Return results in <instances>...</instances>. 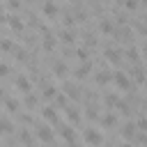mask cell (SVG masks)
Masks as SVG:
<instances>
[{
    "label": "cell",
    "mask_w": 147,
    "mask_h": 147,
    "mask_svg": "<svg viewBox=\"0 0 147 147\" xmlns=\"http://www.w3.org/2000/svg\"><path fill=\"white\" fill-rule=\"evenodd\" d=\"M83 140H85V145H90V147H101V142H103V136H101V131L99 129H85V133H83Z\"/></svg>",
    "instance_id": "cell-1"
},
{
    "label": "cell",
    "mask_w": 147,
    "mask_h": 147,
    "mask_svg": "<svg viewBox=\"0 0 147 147\" xmlns=\"http://www.w3.org/2000/svg\"><path fill=\"white\" fill-rule=\"evenodd\" d=\"M113 83H115L117 90H129L131 87V78L124 71H113Z\"/></svg>",
    "instance_id": "cell-2"
},
{
    "label": "cell",
    "mask_w": 147,
    "mask_h": 147,
    "mask_svg": "<svg viewBox=\"0 0 147 147\" xmlns=\"http://www.w3.org/2000/svg\"><path fill=\"white\" fill-rule=\"evenodd\" d=\"M14 87H16L18 92H23V94H30L32 83H30V78H28L25 74H18V76H16V80H14Z\"/></svg>",
    "instance_id": "cell-3"
},
{
    "label": "cell",
    "mask_w": 147,
    "mask_h": 147,
    "mask_svg": "<svg viewBox=\"0 0 147 147\" xmlns=\"http://www.w3.org/2000/svg\"><path fill=\"white\" fill-rule=\"evenodd\" d=\"M119 133H122V138L124 140H133L136 136H138V126H136V122H124L122 124V129H119Z\"/></svg>",
    "instance_id": "cell-4"
},
{
    "label": "cell",
    "mask_w": 147,
    "mask_h": 147,
    "mask_svg": "<svg viewBox=\"0 0 147 147\" xmlns=\"http://www.w3.org/2000/svg\"><path fill=\"white\" fill-rule=\"evenodd\" d=\"M57 11H60V9H57L55 0H44V2H41V14H44L46 18H51V21H53V18L57 16Z\"/></svg>",
    "instance_id": "cell-5"
},
{
    "label": "cell",
    "mask_w": 147,
    "mask_h": 147,
    "mask_svg": "<svg viewBox=\"0 0 147 147\" xmlns=\"http://www.w3.org/2000/svg\"><path fill=\"white\" fill-rule=\"evenodd\" d=\"M90 71H92V62H83L80 67L74 69V78H76V80H85V78L90 76Z\"/></svg>",
    "instance_id": "cell-6"
},
{
    "label": "cell",
    "mask_w": 147,
    "mask_h": 147,
    "mask_svg": "<svg viewBox=\"0 0 147 147\" xmlns=\"http://www.w3.org/2000/svg\"><path fill=\"white\" fill-rule=\"evenodd\" d=\"M37 138H39L44 145H51L55 136H53V131H51L48 126H37Z\"/></svg>",
    "instance_id": "cell-7"
},
{
    "label": "cell",
    "mask_w": 147,
    "mask_h": 147,
    "mask_svg": "<svg viewBox=\"0 0 147 147\" xmlns=\"http://www.w3.org/2000/svg\"><path fill=\"white\" fill-rule=\"evenodd\" d=\"M113 30H115V23L110 21V16L99 18V32H101V34H110Z\"/></svg>",
    "instance_id": "cell-8"
},
{
    "label": "cell",
    "mask_w": 147,
    "mask_h": 147,
    "mask_svg": "<svg viewBox=\"0 0 147 147\" xmlns=\"http://www.w3.org/2000/svg\"><path fill=\"white\" fill-rule=\"evenodd\" d=\"M41 48H44L46 53L55 51V34H53V32H46V34L41 37Z\"/></svg>",
    "instance_id": "cell-9"
},
{
    "label": "cell",
    "mask_w": 147,
    "mask_h": 147,
    "mask_svg": "<svg viewBox=\"0 0 147 147\" xmlns=\"http://www.w3.org/2000/svg\"><path fill=\"white\" fill-rule=\"evenodd\" d=\"M103 57H106L110 64H119V62H122V57H119V48H115V46H113V48H106V51H103Z\"/></svg>",
    "instance_id": "cell-10"
},
{
    "label": "cell",
    "mask_w": 147,
    "mask_h": 147,
    "mask_svg": "<svg viewBox=\"0 0 147 147\" xmlns=\"http://www.w3.org/2000/svg\"><path fill=\"white\" fill-rule=\"evenodd\" d=\"M67 74H69V67H67L62 60L53 62V76H55V78H67Z\"/></svg>",
    "instance_id": "cell-11"
},
{
    "label": "cell",
    "mask_w": 147,
    "mask_h": 147,
    "mask_svg": "<svg viewBox=\"0 0 147 147\" xmlns=\"http://www.w3.org/2000/svg\"><path fill=\"white\" fill-rule=\"evenodd\" d=\"M99 122H101V126L113 129V126H117V115L108 110V113H103V115H101V119H99Z\"/></svg>",
    "instance_id": "cell-12"
},
{
    "label": "cell",
    "mask_w": 147,
    "mask_h": 147,
    "mask_svg": "<svg viewBox=\"0 0 147 147\" xmlns=\"http://www.w3.org/2000/svg\"><path fill=\"white\" fill-rule=\"evenodd\" d=\"M62 90H64V94H67L69 99H74V101H78V99H80V90H78L74 83H64V85H62Z\"/></svg>",
    "instance_id": "cell-13"
},
{
    "label": "cell",
    "mask_w": 147,
    "mask_h": 147,
    "mask_svg": "<svg viewBox=\"0 0 147 147\" xmlns=\"http://www.w3.org/2000/svg\"><path fill=\"white\" fill-rule=\"evenodd\" d=\"M41 115H44V119L46 122H57V108L55 106H46V108H41Z\"/></svg>",
    "instance_id": "cell-14"
},
{
    "label": "cell",
    "mask_w": 147,
    "mask_h": 147,
    "mask_svg": "<svg viewBox=\"0 0 147 147\" xmlns=\"http://www.w3.org/2000/svg\"><path fill=\"white\" fill-rule=\"evenodd\" d=\"M60 136H62L67 142H74V140H76V129L69 126V124H64V126H60Z\"/></svg>",
    "instance_id": "cell-15"
},
{
    "label": "cell",
    "mask_w": 147,
    "mask_h": 147,
    "mask_svg": "<svg viewBox=\"0 0 147 147\" xmlns=\"http://www.w3.org/2000/svg\"><path fill=\"white\" fill-rule=\"evenodd\" d=\"M7 25H9L14 32H21V30H23V21H21L16 14H9V16H7Z\"/></svg>",
    "instance_id": "cell-16"
},
{
    "label": "cell",
    "mask_w": 147,
    "mask_h": 147,
    "mask_svg": "<svg viewBox=\"0 0 147 147\" xmlns=\"http://www.w3.org/2000/svg\"><path fill=\"white\" fill-rule=\"evenodd\" d=\"M60 39H62L64 44H74V41H76V30H74V28H64V30H60Z\"/></svg>",
    "instance_id": "cell-17"
},
{
    "label": "cell",
    "mask_w": 147,
    "mask_h": 147,
    "mask_svg": "<svg viewBox=\"0 0 147 147\" xmlns=\"http://www.w3.org/2000/svg\"><path fill=\"white\" fill-rule=\"evenodd\" d=\"M122 99L117 96V94H103V106L108 108V110H113V108H117V103H119Z\"/></svg>",
    "instance_id": "cell-18"
},
{
    "label": "cell",
    "mask_w": 147,
    "mask_h": 147,
    "mask_svg": "<svg viewBox=\"0 0 147 147\" xmlns=\"http://www.w3.org/2000/svg\"><path fill=\"white\" fill-rule=\"evenodd\" d=\"M64 115H67V119L74 122V124L80 122V113H78V108H74V106H67V108H64Z\"/></svg>",
    "instance_id": "cell-19"
},
{
    "label": "cell",
    "mask_w": 147,
    "mask_h": 147,
    "mask_svg": "<svg viewBox=\"0 0 147 147\" xmlns=\"http://www.w3.org/2000/svg\"><path fill=\"white\" fill-rule=\"evenodd\" d=\"M113 80V74H108V71H96L94 74V83L96 85H106V83H110Z\"/></svg>",
    "instance_id": "cell-20"
},
{
    "label": "cell",
    "mask_w": 147,
    "mask_h": 147,
    "mask_svg": "<svg viewBox=\"0 0 147 147\" xmlns=\"http://www.w3.org/2000/svg\"><path fill=\"white\" fill-rule=\"evenodd\" d=\"M57 94H60V90H57L55 85H46V87H44V92H41V96H44L46 101H51V99H55Z\"/></svg>",
    "instance_id": "cell-21"
},
{
    "label": "cell",
    "mask_w": 147,
    "mask_h": 147,
    "mask_svg": "<svg viewBox=\"0 0 147 147\" xmlns=\"http://www.w3.org/2000/svg\"><path fill=\"white\" fill-rule=\"evenodd\" d=\"M124 53H126V57H129V62H133V64H138V60H140V57H138V55H140V51H138L136 46H126V51H124Z\"/></svg>",
    "instance_id": "cell-22"
},
{
    "label": "cell",
    "mask_w": 147,
    "mask_h": 147,
    "mask_svg": "<svg viewBox=\"0 0 147 147\" xmlns=\"http://www.w3.org/2000/svg\"><path fill=\"white\" fill-rule=\"evenodd\" d=\"M85 117H87V119H92V122H94V119H101V115H99V108L90 103V106L85 108Z\"/></svg>",
    "instance_id": "cell-23"
},
{
    "label": "cell",
    "mask_w": 147,
    "mask_h": 147,
    "mask_svg": "<svg viewBox=\"0 0 147 147\" xmlns=\"http://www.w3.org/2000/svg\"><path fill=\"white\" fill-rule=\"evenodd\" d=\"M11 129H14V126H11V122H9L7 117H0V136H9V133H11Z\"/></svg>",
    "instance_id": "cell-24"
},
{
    "label": "cell",
    "mask_w": 147,
    "mask_h": 147,
    "mask_svg": "<svg viewBox=\"0 0 147 147\" xmlns=\"http://www.w3.org/2000/svg\"><path fill=\"white\" fill-rule=\"evenodd\" d=\"M5 108H7L9 113H18V108H21V103H18L16 99H11V96H7V99H5Z\"/></svg>",
    "instance_id": "cell-25"
},
{
    "label": "cell",
    "mask_w": 147,
    "mask_h": 147,
    "mask_svg": "<svg viewBox=\"0 0 147 147\" xmlns=\"http://www.w3.org/2000/svg\"><path fill=\"white\" fill-rule=\"evenodd\" d=\"M53 101H55V108H62V110L69 106V101H67V94H64V92H60V94H57Z\"/></svg>",
    "instance_id": "cell-26"
},
{
    "label": "cell",
    "mask_w": 147,
    "mask_h": 147,
    "mask_svg": "<svg viewBox=\"0 0 147 147\" xmlns=\"http://www.w3.org/2000/svg\"><path fill=\"white\" fill-rule=\"evenodd\" d=\"M18 140H21L23 145H32V133H30L28 129H21V131H18Z\"/></svg>",
    "instance_id": "cell-27"
},
{
    "label": "cell",
    "mask_w": 147,
    "mask_h": 147,
    "mask_svg": "<svg viewBox=\"0 0 147 147\" xmlns=\"http://www.w3.org/2000/svg\"><path fill=\"white\" fill-rule=\"evenodd\" d=\"M11 53H14V57H16V60H21V62H23V60H25V55H28V51H25L23 46H14V51H11Z\"/></svg>",
    "instance_id": "cell-28"
},
{
    "label": "cell",
    "mask_w": 147,
    "mask_h": 147,
    "mask_svg": "<svg viewBox=\"0 0 147 147\" xmlns=\"http://www.w3.org/2000/svg\"><path fill=\"white\" fill-rule=\"evenodd\" d=\"M131 76H133V80H138V83H145V80H147V78L142 76V69H140L138 64L133 67V71H131Z\"/></svg>",
    "instance_id": "cell-29"
},
{
    "label": "cell",
    "mask_w": 147,
    "mask_h": 147,
    "mask_svg": "<svg viewBox=\"0 0 147 147\" xmlns=\"http://www.w3.org/2000/svg\"><path fill=\"white\" fill-rule=\"evenodd\" d=\"M76 57L80 60V62H90L87 57H90V51L87 48H76Z\"/></svg>",
    "instance_id": "cell-30"
},
{
    "label": "cell",
    "mask_w": 147,
    "mask_h": 147,
    "mask_svg": "<svg viewBox=\"0 0 147 147\" xmlns=\"http://www.w3.org/2000/svg\"><path fill=\"white\" fill-rule=\"evenodd\" d=\"M122 5H124V9H129V11H136L138 9V0H122Z\"/></svg>",
    "instance_id": "cell-31"
},
{
    "label": "cell",
    "mask_w": 147,
    "mask_h": 147,
    "mask_svg": "<svg viewBox=\"0 0 147 147\" xmlns=\"http://www.w3.org/2000/svg\"><path fill=\"white\" fill-rule=\"evenodd\" d=\"M133 30L140 32V34H147V25H145L142 21H133Z\"/></svg>",
    "instance_id": "cell-32"
},
{
    "label": "cell",
    "mask_w": 147,
    "mask_h": 147,
    "mask_svg": "<svg viewBox=\"0 0 147 147\" xmlns=\"http://www.w3.org/2000/svg\"><path fill=\"white\" fill-rule=\"evenodd\" d=\"M136 126H138V131H145V133H147V115H142V117H138V122H136Z\"/></svg>",
    "instance_id": "cell-33"
},
{
    "label": "cell",
    "mask_w": 147,
    "mask_h": 147,
    "mask_svg": "<svg viewBox=\"0 0 147 147\" xmlns=\"http://www.w3.org/2000/svg\"><path fill=\"white\" fill-rule=\"evenodd\" d=\"M25 106H28V108H34V106H37V96H34L32 92L25 94Z\"/></svg>",
    "instance_id": "cell-34"
},
{
    "label": "cell",
    "mask_w": 147,
    "mask_h": 147,
    "mask_svg": "<svg viewBox=\"0 0 147 147\" xmlns=\"http://www.w3.org/2000/svg\"><path fill=\"white\" fill-rule=\"evenodd\" d=\"M0 51H5V53L7 51H14V44L9 39H0Z\"/></svg>",
    "instance_id": "cell-35"
},
{
    "label": "cell",
    "mask_w": 147,
    "mask_h": 147,
    "mask_svg": "<svg viewBox=\"0 0 147 147\" xmlns=\"http://www.w3.org/2000/svg\"><path fill=\"white\" fill-rule=\"evenodd\" d=\"M7 7L9 9H18L21 7V0H7Z\"/></svg>",
    "instance_id": "cell-36"
},
{
    "label": "cell",
    "mask_w": 147,
    "mask_h": 147,
    "mask_svg": "<svg viewBox=\"0 0 147 147\" xmlns=\"http://www.w3.org/2000/svg\"><path fill=\"white\" fill-rule=\"evenodd\" d=\"M7 74H9V67H7L5 62H0V78H5Z\"/></svg>",
    "instance_id": "cell-37"
},
{
    "label": "cell",
    "mask_w": 147,
    "mask_h": 147,
    "mask_svg": "<svg viewBox=\"0 0 147 147\" xmlns=\"http://www.w3.org/2000/svg\"><path fill=\"white\" fill-rule=\"evenodd\" d=\"M21 122H23V124H32V117H30L28 113H23V115H21Z\"/></svg>",
    "instance_id": "cell-38"
},
{
    "label": "cell",
    "mask_w": 147,
    "mask_h": 147,
    "mask_svg": "<svg viewBox=\"0 0 147 147\" xmlns=\"http://www.w3.org/2000/svg\"><path fill=\"white\" fill-rule=\"evenodd\" d=\"M140 53H142V57H147V41L142 44V51H140Z\"/></svg>",
    "instance_id": "cell-39"
},
{
    "label": "cell",
    "mask_w": 147,
    "mask_h": 147,
    "mask_svg": "<svg viewBox=\"0 0 147 147\" xmlns=\"http://www.w3.org/2000/svg\"><path fill=\"white\" fill-rule=\"evenodd\" d=\"M119 147H133V145H131V142H129V140H124V142H122V145H119Z\"/></svg>",
    "instance_id": "cell-40"
},
{
    "label": "cell",
    "mask_w": 147,
    "mask_h": 147,
    "mask_svg": "<svg viewBox=\"0 0 147 147\" xmlns=\"http://www.w3.org/2000/svg\"><path fill=\"white\" fill-rule=\"evenodd\" d=\"M0 23H7V16H5L2 11H0Z\"/></svg>",
    "instance_id": "cell-41"
},
{
    "label": "cell",
    "mask_w": 147,
    "mask_h": 147,
    "mask_svg": "<svg viewBox=\"0 0 147 147\" xmlns=\"http://www.w3.org/2000/svg\"><path fill=\"white\" fill-rule=\"evenodd\" d=\"M67 147H78V145H76V140H74V142H67Z\"/></svg>",
    "instance_id": "cell-42"
},
{
    "label": "cell",
    "mask_w": 147,
    "mask_h": 147,
    "mask_svg": "<svg viewBox=\"0 0 147 147\" xmlns=\"http://www.w3.org/2000/svg\"><path fill=\"white\" fill-rule=\"evenodd\" d=\"M145 115H147V101H145Z\"/></svg>",
    "instance_id": "cell-43"
},
{
    "label": "cell",
    "mask_w": 147,
    "mask_h": 147,
    "mask_svg": "<svg viewBox=\"0 0 147 147\" xmlns=\"http://www.w3.org/2000/svg\"><path fill=\"white\" fill-rule=\"evenodd\" d=\"M2 96H5V94H2V87H0V99H2Z\"/></svg>",
    "instance_id": "cell-44"
},
{
    "label": "cell",
    "mask_w": 147,
    "mask_h": 147,
    "mask_svg": "<svg viewBox=\"0 0 147 147\" xmlns=\"http://www.w3.org/2000/svg\"><path fill=\"white\" fill-rule=\"evenodd\" d=\"M142 5H145V7H147V0H142Z\"/></svg>",
    "instance_id": "cell-45"
},
{
    "label": "cell",
    "mask_w": 147,
    "mask_h": 147,
    "mask_svg": "<svg viewBox=\"0 0 147 147\" xmlns=\"http://www.w3.org/2000/svg\"><path fill=\"white\" fill-rule=\"evenodd\" d=\"M25 147H34V145H25Z\"/></svg>",
    "instance_id": "cell-46"
},
{
    "label": "cell",
    "mask_w": 147,
    "mask_h": 147,
    "mask_svg": "<svg viewBox=\"0 0 147 147\" xmlns=\"http://www.w3.org/2000/svg\"><path fill=\"white\" fill-rule=\"evenodd\" d=\"M71 2H80V0H71Z\"/></svg>",
    "instance_id": "cell-47"
},
{
    "label": "cell",
    "mask_w": 147,
    "mask_h": 147,
    "mask_svg": "<svg viewBox=\"0 0 147 147\" xmlns=\"http://www.w3.org/2000/svg\"><path fill=\"white\" fill-rule=\"evenodd\" d=\"M145 90H147V80H145Z\"/></svg>",
    "instance_id": "cell-48"
},
{
    "label": "cell",
    "mask_w": 147,
    "mask_h": 147,
    "mask_svg": "<svg viewBox=\"0 0 147 147\" xmlns=\"http://www.w3.org/2000/svg\"><path fill=\"white\" fill-rule=\"evenodd\" d=\"M96 2H103V0H96Z\"/></svg>",
    "instance_id": "cell-49"
},
{
    "label": "cell",
    "mask_w": 147,
    "mask_h": 147,
    "mask_svg": "<svg viewBox=\"0 0 147 147\" xmlns=\"http://www.w3.org/2000/svg\"><path fill=\"white\" fill-rule=\"evenodd\" d=\"M44 147H51V145H44Z\"/></svg>",
    "instance_id": "cell-50"
}]
</instances>
